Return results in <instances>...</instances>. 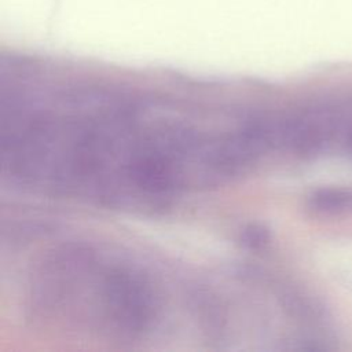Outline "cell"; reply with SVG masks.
<instances>
[{"label":"cell","instance_id":"277c9868","mask_svg":"<svg viewBox=\"0 0 352 352\" xmlns=\"http://www.w3.org/2000/svg\"><path fill=\"white\" fill-rule=\"evenodd\" d=\"M348 148H349V151L352 153V131H351V133H349V136H348Z\"/></svg>","mask_w":352,"mask_h":352},{"label":"cell","instance_id":"6da1fadb","mask_svg":"<svg viewBox=\"0 0 352 352\" xmlns=\"http://www.w3.org/2000/svg\"><path fill=\"white\" fill-rule=\"evenodd\" d=\"M103 300L110 318L129 334L147 330L155 318L154 290L148 280L132 268L114 267L104 275Z\"/></svg>","mask_w":352,"mask_h":352},{"label":"cell","instance_id":"3957f363","mask_svg":"<svg viewBox=\"0 0 352 352\" xmlns=\"http://www.w3.org/2000/svg\"><path fill=\"white\" fill-rule=\"evenodd\" d=\"M239 241L248 249H261L270 242V231L260 224H249L242 230Z\"/></svg>","mask_w":352,"mask_h":352},{"label":"cell","instance_id":"7a4b0ae2","mask_svg":"<svg viewBox=\"0 0 352 352\" xmlns=\"http://www.w3.org/2000/svg\"><path fill=\"white\" fill-rule=\"evenodd\" d=\"M308 210L318 216H337L352 209V191L323 187L312 191L307 199Z\"/></svg>","mask_w":352,"mask_h":352}]
</instances>
